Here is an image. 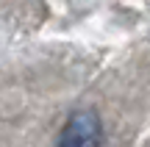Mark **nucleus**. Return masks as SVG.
<instances>
[{
	"instance_id": "obj_1",
	"label": "nucleus",
	"mask_w": 150,
	"mask_h": 147,
	"mask_svg": "<svg viewBox=\"0 0 150 147\" xmlns=\"http://www.w3.org/2000/svg\"><path fill=\"white\" fill-rule=\"evenodd\" d=\"M56 147H103V122L97 111L81 108L70 114V120L59 133Z\"/></svg>"
}]
</instances>
